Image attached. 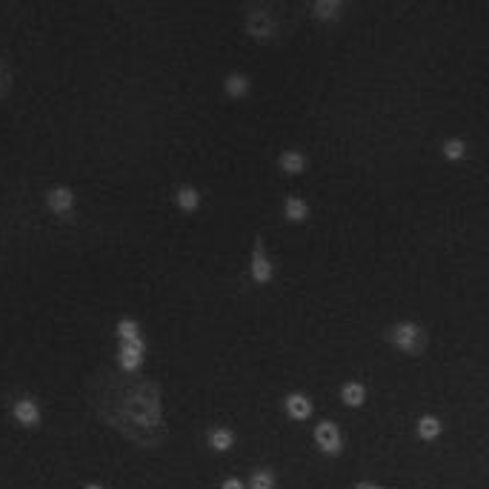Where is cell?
I'll list each match as a JSON object with an SVG mask.
<instances>
[{"instance_id":"obj_10","label":"cell","mask_w":489,"mask_h":489,"mask_svg":"<svg viewBox=\"0 0 489 489\" xmlns=\"http://www.w3.org/2000/svg\"><path fill=\"white\" fill-rule=\"evenodd\" d=\"M89 489H100V486H89Z\"/></svg>"},{"instance_id":"obj_3","label":"cell","mask_w":489,"mask_h":489,"mask_svg":"<svg viewBox=\"0 0 489 489\" xmlns=\"http://www.w3.org/2000/svg\"><path fill=\"white\" fill-rule=\"evenodd\" d=\"M318 441H321L323 449H338V432H335V427L323 424V427L318 430Z\"/></svg>"},{"instance_id":"obj_5","label":"cell","mask_w":489,"mask_h":489,"mask_svg":"<svg viewBox=\"0 0 489 489\" xmlns=\"http://www.w3.org/2000/svg\"><path fill=\"white\" fill-rule=\"evenodd\" d=\"M289 406H292V415H295V418L309 415V403H306V401H301V398H292V401H289Z\"/></svg>"},{"instance_id":"obj_9","label":"cell","mask_w":489,"mask_h":489,"mask_svg":"<svg viewBox=\"0 0 489 489\" xmlns=\"http://www.w3.org/2000/svg\"><path fill=\"white\" fill-rule=\"evenodd\" d=\"M224 489H241V483H226Z\"/></svg>"},{"instance_id":"obj_2","label":"cell","mask_w":489,"mask_h":489,"mask_svg":"<svg viewBox=\"0 0 489 489\" xmlns=\"http://www.w3.org/2000/svg\"><path fill=\"white\" fill-rule=\"evenodd\" d=\"M49 203H52L54 212H69V209H72V192L54 189V192L49 195Z\"/></svg>"},{"instance_id":"obj_11","label":"cell","mask_w":489,"mask_h":489,"mask_svg":"<svg viewBox=\"0 0 489 489\" xmlns=\"http://www.w3.org/2000/svg\"><path fill=\"white\" fill-rule=\"evenodd\" d=\"M361 489H369V486H361Z\"/></svg>"},{"instance_id":"obj_8","label":"cell","mask_w":489,"mask_h":489,"mask_svg":"<svg viewBox=\"0 0 489 489\" xmlns=\"http://www.w3.org/2000/svg\"><path fill=\"white\" fill-rule=\"evenodd\" d=\"M255 489H269V475H258L255 478Z\"/></svg>"},{"instance_id":"obj_6","label":"cell","mask_w":489,"mask_h":489,"mask_svg":"<svg viewBox=\"0 0 489 489\" xmlns=\"http://www.w3.org/2000/svg\"><path fill=\"white\" fill-rule=\"evenodd\" d=\"M212 444H215L218 449H226V447L232 444V438H229V432H212Z\"/></svg>"},{"instance_id":"obj_7","label":"cell","mask_w":489,"mask_h":489,"mask_svg":"<svg viewBox=\"0 0 489 489\" xmlns=\"http://www.w3.org/2000/svg\"><path fill=\"white\" fill-rule=\"evenodd\" d=\"M346 401H361V386H346Z\"/></svg>"},{"instance_id":"obj_1","label":"cell","mask_w":489,"mask_h":489,"mask_svg":"<svg viewBox=\"0 0 489 489\" xmlns=\"http://www.w3.org/2000/svg\"><path fill=\"white\" fill-rule=\"evenodd\" d=\"M15 418L23 424V427H35L38 421H40V412H38V403L35 401H29V398H23V401H18L15 403Z\"/></svg>"},{"instance_id":"obj_4","label":"cell","mask_w":489,"mask_h":489,"mask_svg":"<svg viewBox=\"0 0 489 489\" xmlns=\"http://www.w3.org/2000/svg\"><path fill=\"white\" fill-rule=\"evenodd\" d=\"M178 200L183 203V209H195V203H197V195H195V189H183V192L178 195Z\"/></svg>"}]
</instances>
